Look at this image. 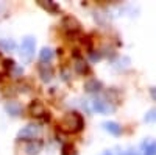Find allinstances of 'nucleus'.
Here are the masks:
<instances>
[{"mask_svg":"<svg viewBox=\"0 0 156 155\" xmlns=\"http://www.w3.org/2000/svg\"><path fill=\"white\" fill-rule=\"evenodd\" d=\"M83 128V119L81 116H78L76 113H69L66 118L61 122V130L67 132V133H73Z\"/></svg>","mask_w":156,"mask_h":155,"instance_id":"f257e3e1","label":"nucleus"}]
</instances>
